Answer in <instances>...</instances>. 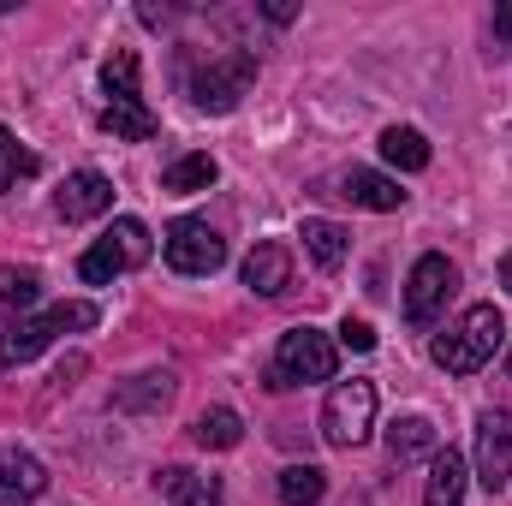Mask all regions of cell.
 Here are the masks:
<instances>
[{
  "label": "cell",
  "instance_id": "6da1fadb",
  "mask_svg": "<svg viewBox=\"0 0 512 506\" xmlns=\"http://www.w3.org/2000/svg\"><path fill=\"white\" fill-rule=\"evenodd\" d=\"M501 340H507V316H501L495 304H471V310L435 340V364H441L447 376H477V370L501 352Z\"/></svg>",
  "mask_w": 512,
  "mask_h": 506
},
{
  "label": "cell",
  "instance_id": "7a4b0ae2",
  "mask_svg": "<svg viewBox=\"0 0 512 506\" xmlns=\"http://www.w3.org/2000/svg\"><path fill=\"white\" fill-rule=\"evenodd\" d=\"M102 90H108V108H102V131H114L120 143H149L161 120L143 108V90H137V54L120 48L108 66H102Z\"/></svg>",
  "mask_w": 512,
  "mask_h": 506
},
{
  "label": "cell",
  "instance_id": "3957f363",
  "mask_svg": "<svg viewBox=\"0 0 512 506\" xmlns=\"http://www.w3.org/2000/svg\"><path fill=\"white\" fill-rule=\"evenodd\" d=\"M334 370H340V346L322 328H286L280 346H274V364H268V387L286 393V387L334 381Z\"/></svg>",
  "mask_w": 512,
  "mask_h": 506
},
{
  "label": "cell",
  "instance_id": "277c9868",
  "mask_svg": "<svg viewBox=\"0 0 512 506\" xmlns=\"http://www.w3.org/2000/svg\"><path fill=\"white\" fill-rule=\"evenodd\" d=\"M256 84V54L251 48H221L191 72V102L197 114H233Z\"/></svg>",
  "mask_w": 512,
  "mask_h": 506
},
{
  "label": "cell",
  "instance_id": "5b68a950",
  "mask_svg": "<svg viewBox=\"0 0 512 506\" xmlns=\"http://www.w3.org/2000/svg\"><path fill=\"white\" fill-rule=\"evenodd\" d=\"M72 328H96V304H54V310H42V316L12 322V328L0 334V370L30 364L36 352H48V346H54L60 334H72Z\"/></svg>",
  "mask_w": 512,
  "mask_h": 506
},
{
  "label": "cell",
  "instance_id": "8992f818",
  "mask_svg": "<svg viewBox=\"0 0 512 506\" xmlns=\"http://www.w3.org/2000/svg\"><path fill=\"white\" fill-rule=\"evenodd\" d=\"M149 251H155V245H149V227L131 221V215H120L90 251L78 256V274H84L90 286H108V280H120V274H131V268H143Z\"/></svg>",
  "mask_w": 512,
  "mask_h": 506
},
{
  "label": "cell",
  "instance_id": "52a82bcc",
  "mask_svg": "<svg viewBox=\"0 0 512 506\" xmlns=\"http://www.w3.org/2000/svg\"><path fill=\"white\" fill-rule=\"evenodd\" d=\"M453 292H459V268L441 251L417 256L411 274H405V322H411V328H435Z\"/></svg>",
  "mask_w": 512,
  "mask_h": 506
},
{
  "label": "cell",
  "instance_id": "ba28073f",
  "mask_svg": "<svg viewBox=\"0 0 512 506\" xmlns=\"http://www.w3.org/2000/svg\"><path fill=\"white\" fill-rule=\"evenodd\" d=\"M370 429H376V381H340L322 405L328 447H364Z\"/></svg>",
  "mask_w": 512,
  "mask_h": 506
},
{
  "label": "cell",
  "instance_id": "9c48e42d",
  "mask_svg": "<svg viewBox=\"0 0 512 506\" xmlns=\"http://www.w3.org/2000/svg\"><path fill=\"white\" fill-rule=\"evenodd\" d=\"M161 256H167L179 274H215V268L227 262V239H221L209 221L185 215V221H173V227L161 233Z\"/></svg>",
  "mask_w": 512,
  "mask_h": 506
},
{
  "label": "cell",
  "instance_id": "30bf717a",
  "mask_svg": "<svg viewBox=\"0 0 512 506\" xmlns=\"http://www.w3.org/2000/svg\"><path fill=\"white\" fill-rule=\"evenodd\" d=\"M477 483L501 495L512 483V411H483L477 417Z\"/></svg>",
  "mask_w": 512,
  "mask_h": 506
},
{
  "label": "cell",
  "instance_id": "8fae6325",
  "mask_svg": "<svg viewBox=\"0 0 512 506\" xmlns=\"http://www.w3.org/2000/svg\"><path fill=\"white\" fill-rule=\"evenodd\" d=\"M54 209H60V221H96V215L114 209V179L96 173V167H84V173H72L54 191Z\"/></svg>",
  "mask_w": 512,
  "mask_h": 506
},
{
  "label": "cell",
  "instance_id": "7c38bea8",
  "mask_svg": "<svg viewBox=\"0 0 512 506\" xmlns=\"http://www.w3.org/2000/svg\"><path fill=\"white\" fill-rule=\"evenodd\" d=\"M334 185H340L334 197H346V203H358V209H376V215H393V209H405V191H399V179H387V173H370V167H346Z\"/></svg>",
  "mask_w": 512,
  "mask_h": 506
},
{
  "label": "cell",
  "instance_id": "4fadbf2b",
  "mask_svg": "<svg viewBox=\"0 0 512 506\" xmlns=\"http://www.w3.org/2000/svg\"><path fill=\"white\" fill-rule=\"evenodd\" d=\"M42 489H48L42 459L24 453V447H6V453H0V506H30Z\"/></svg>",
  "mask_w": 512,
  "mask_h": 506
},
{
  "label": "cell",
  "instance_id": "5bb4252c",
  "mask_svg": "<svg viewBox=\"0 0 512 506\" xmlns=\"http://www.w3.org/2000/svg\"><path fill=\"white\" fill-rule=\"evenodd\" d=\"M245 286H251L256 298H280L292 286V251L286 245H256L245 256Z\"/></svg>",
  "mask_w": 512,
  "mask_h": 506
},
{
  "label": "cell",
  "instance_id": "9a60e30c",
  "mask_svg": "<svg viewBox=\"0 0 512 506\" xmlns=\"http://www.w3.org/2000/svg\"><path fill=\"white\" fill-rule=\"evenodd\" d=\"M155 489L167 495V506H221V477H203V471H185V465L155 471Z\"/></svg>",
  "mask_w": 512,
  "mask_h": 506
},
{
  "label": "cell",
  "instance_id": "2e32d148",
  "mask_svg": "<svg viewBox=\"0 0 512 506\" xmlns=\"http://www.w3.org/2000/svg\"><path fill=\"white\" fill-rule=\"evenodd\" d=\"M435 453H441V435H435L429 417H399L387 429V459L393 465H417V459H435Z\"/></svg>",
  "mask_w": 512,
  "mask_h": 506
},
{
  "label": "cell",
  "instance_id": "e0dca14e",
  "mask_svg": "<svg viewBox=\"0 0 512 506\" xmlns=\"http://www.w3.org/2000/svg\"><path fill=\"white\" fill-rule=\"evenodd\" d=\"M423 506H465V459L453 447H441L429 459V489H423Z\"/></svg>",
  "mask_w": 512,
  "mask_h": 506
},
{
  "label": "cell",
  "instance_id": "ac0fdd59",
  "mask_svg": "<svg viewBox=\"0 0 512 506\" xmlns=\"http://www.w3.org/2000/svg\"><path fill=\"white\" fill-rule=\"evenodd\" d=\"M382 161L399 167V173H423V167L435 161V149H429V137L417 126H387L382 131Z\"/></svg>",
  "mask_w": 512,
  "mask_h": 506
},
{
  "label": "cell",
  "instance_id": "d6986e66",
  "mask_svg": "<svg viewBox=\"0 0 512 506\" xmlns=\"http://www.w3.org/2000/svg\"><path fill=\"white\" fill-rule=\"evenodd\" d=\"M191 441H197V447L227 453V447H239V441H245V417H239L233 405H209V411L191 423Z\"/></svg>",
  "mask_w": 512,
  "mask_h": 506
},
{
  "label": "cell",
  "instance_id": "ffe728a7",
  "mask_svg": "<svg viewBox=\"0 0 512 506\" xmlns=\"http://www.w3.org/2000/svg\"><path fill=\"white\" fill-rule=\"evenodd\" d=\"M36 298H42V274H36V268L6 262V268H0V322H18Z\"/></svg>",
  "mask_w": 512,
  "mask_h": 506
},
{
  "label": "cell",
  "instance_id": "44dd1931",
  "mask_svg": "<svg viewBox=\"0 0 512 506\" xmlns=\"http://www.w3.org/2000/svg\"><path fill=\"white\" fill-rule=\"evenodd\" d=\"M215 173H221V167H215V155H203V149H197V155H179V161L161 173V191L191 197V191H209V185H215Z\"/></svg>",
  "mask_w": 512,
  "mask_h": 506
},
{
  "label": "cell",
  "instance_id": "7402d4cb",
  "mask_svg": "<svg viewBox=\"0 0 512 506\" xmlns=\"http://www.w3.org/2000/svg\"><path fill=\"white\" fill-rule=\"evenodd\" d=\"M167 399H173V376L167 370H149V376H131L114 393V411H161Z\"/></svg>",
  "mask_w": 512,
  "mask_h": 506
},
{
  "label": "cell",
  "instance_id": "603a6c76",
  "mask_svg": "<svg viewBox=\"0 0 512 506\" xmlns=\"http://www.w3.org/2000/svg\"><path fill=\"white\" fill-rule=\"evenodd\" d=\"M298 239H304V251L316 256V268H328V274L346 262V227H334V221H316V215H310V221L298 227Z\"/></svg>",
  "mask_w": 512,
  "mask_h": 506
},
{
  "label": "cell",
  "instance_id": "cb8c5ba5",
  "mask_svg": "<svg viewBox=\"0 0 512 506\" xmlns=\"http://www.w3.org/2000/svg\"><path fill=\"white\" fill-rule=\"evenodd\" d=\"M328 495V477L316 465H286L280 471V506H316Z\"/></svg>",
  "mask_w": 512,
  "mask_h": 506
},
{
  "label": "cell",
  "instance_id": "d4e9b609",
  "mask_svg": "<svg viewBox=\"0 0 512 506\" xmlns=\"http://www.w3.org/2000/svg\"><path fill=\"white\" fill-rule=\"evenodd\" d=\"M30 167H36V161H30V155L18 149V137H12V131L0 126V191H12V185H18V179L30 173Z\"/></svg>",
  "mask_w": 512,
  "mask_h": 506
},
{
  "label": "cell",
  "instance_id": "484cf974",
  "mask_svg": "<svg viewBox=\"0 0 512 506\" xmlns=\"http://www.w3.org/2000/svg\"><path fill=\"white\" fill-rule=\"evenodd\" d=\"M340 346H346V352H376V328H370L364 316H346V322H340Z\"/></svg>",
  "mask_w": 512,
  "mask_h": 506
},
{
  "label": "cell",
  "instance_id": "4316f807",
  "mask_svg": "<svg viewBox=\"0 0 512 506\" xmlns=\"http://www.w3.org/2000/svg\"><path fill=\"white\" fill-rule=\"evenodd\" d=\"M262 18H268V24H292L298 6H292V0H262Z\"/></svg>",
  "mask_w": 512,
  "mask_h": 506
},
{
  "label": "cell",
  "instance_id": "83f0119b",
  "mask_svg": "<svg viewBox=\"0 0 512 506\" xmlns=\"http://www.w3.org/2000/svg\"><path fill=\"white\" fill-rule=\"evenodd\" d=\"M137 18L161 30V24H173V18H179V6H137Z\"/></svg>",
  "mask_w": 512,
  "mask_h": 506
},
{
  "label": "cell",
  "instance_id": "f1b7e54d",
  "mask_svg": "<svg viewBox=\"0 0 512 506\" xmlns=\"http://www.w3.org/2000/svg\"><path fill=\"white\" fill-rule=\"evenodd\" d=\"M495 42H512V0L495 6Z\"/></svg>",
  "mask_w": 512,
  "mask_h": 506
},
{
  "label": "cell",
  "instance_id": "f546056e",
  "mask_svg": "<svg viewBox=\"0 0 512 506\" xmlns=\"http://www.w3.org/2000/svg\"><path fill=\"white\" fill-rule=\"evenodd\" d=\"M501 286H507V292H512V251L501 256Z\"/></svg>",
  "mask_w": 512,
  "mask_h": 506
},
{
  "label": "cell",
  "instance_id": "4dcf8cb0",
  "mask_svg": "<svg viewBox=\"0 0 512 506\" xmlns=\"http://www.w3.org/2000/svg\"><path fill=\"white\" fill-rule=\"evenodd\" d=\"M507 376H512V358H507Z\"/></svg>",
  "mask_w": 512,
  "mask_h": 506
}]
</instances>
